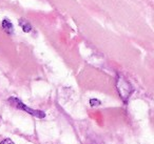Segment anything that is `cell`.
<instances>
[{
    "mask_svg": "<svg viewBox=\"0 0 154 144\" xmlns=\"http://www.w3.org/2000/svg\"><path fill=\"white\" fill-rule=\"evenodd\" d=\"M116 87H117L118 94L124 102H127L130 98L131 94L133 93V87L131 83L122 75H118L116 80Z\"/></svg>",
    "mask_w": 154,
    "mask_h": 144,
    "instance_id": "6da1fadb",
    "label": "cell"
},
{
    "mask_svg": "<svg viewBox=\"0 0 154 144\" xmlns=\"http://www.w3.org/2000/svg\"><path fill=\"white\" fill-rule=\"evenodd\" d=\"M8 101H9V103L11 104L12 106L18 108V110H23V112H28V114L32 115V116H34V117H37V118H39V119H42L45 117V112H42V110H33V108H31V107H28V106H26L24 103H22V101H20L18 98L11 97V98H9Z\"/></svg>",
    "mask_w": 154,
    "mask_h": 144,
    "instance_id": "7a4b0ae2",
    "label": "cell"
},
{
    "mask_svg": "<svg viewBox=\"0 0 154 144\" xmlns=\"http://www.w3.org/2000/svg\"><path fill=\"white\" fill-rule=\"evenodd\" d=\"M1 26H2L3 31H5V33H8L9 35H12L14 33V26H13V24H12V22L9 21L8 19L3 20L2 23H1Z\"/></svg>",
    "mask_w": 154,
    "mask_h": 144,
    "instance_id": "3957f363",
    "label": "cell"
},
{
    "mask_svg": "<svg viewBox=\"0 0 154 144\" xmlns=\"http://www.w3.org/2000/svg\"><path fill=\"white\" fill-rule=\"evenodd\" d=\"M19 26H21L22 31H23L24 33H30L31 31H32V26H31V23L28 21V20L23 19V18H20L19 19Z\"/></svg>",
    "mask_w": 154,
    "mask_h": 144,
    "instance_id": "277c9868",
    "label": "cell"
},
{
    "mask_svg": "<svg viewBox=\"0 0 154 144\" xmlns=\"http://www.w3.org/2000/svg\"><path fill=\"white\" fill-rule=\"evenodd\" d=\"M90 104H91V106H98V105H100V101L96 99H91Z\"/></svg>",
    "mask_w": 154,
    "mask_h": 144,
    "instance_id": "5b68a950",
    "label": "cell"
},
{
    "mask_svg": "<svg viewBox=\"0 0 154 144\" xmlns=\"http://www.w3.org/2000/svg\"><path fill=\"white\" fill-rule=\"evenodd\" d=\"M0 144H15L13 141H12L11 139H9V138H7V139L2 140V141L0 142Z\"/></svg>",
    "mask_w": 154,
    "mask_h": 144,
    "instance_id": "8992f818",
    "label": "cell"
}]
</instances>
